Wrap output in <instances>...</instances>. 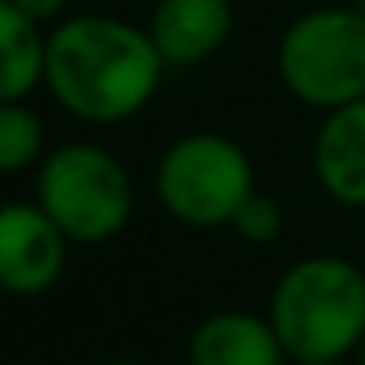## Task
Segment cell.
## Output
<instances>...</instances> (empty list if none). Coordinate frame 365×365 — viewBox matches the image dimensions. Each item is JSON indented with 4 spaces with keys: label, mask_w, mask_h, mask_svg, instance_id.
Masks as SVG:
<instances>
[{
    "label": "cell",
    "mask_w": 365,
    "mask_h": 365,
    "mask_svg": "<svg viewBox=\"0 0 365 365\" xmlns=\"http://www.w3.org/2000/svg\"><path fill=\"white\" fill-rule=\"evenodd\" d=\"M158 200L189 228H224L255 192V169L244 145L224 134H185L161 153L153 173Z\"/></svg>",
    "instance_id": "5b68a950"
},
{
    "label": "cell",
    "mask_w": 365,
    "mask_h": 365,
    "mask_svg": "<svg viewBox=\"0 0 365 365\" xmlns=\"http://www.w3.org/2000/svg\"><path fill=\"white\" fill-rule=\"evenodd\" d=\"M12 0H0V103H24L43 83L48 36Z\"/></svg>",
    "instance_id": "30bf717a"
},
{
    "label": "cell",
    "mask_w": 365,
    "mask_h": 365,
    "mask_svg": "<svg viewBox=\"0 0 365 365\" xmlns=\"http://www.w3.org/2000/svg\"><path fill=\"white\" fill-rule=\"evenodd\" d=\"M103 365H142V361H130V357H110V361H103Z\"/></svg>",
    "instance_id": "5bb4252c"
},
{
    "label": "cell",
    "mask_w": 365,
    "mask_h": 365,
    "mask_svg": "<svg viewBox=\"0 0 365 365\" xmlns=\"http://www.w3.org/2000/svg\"><path fill=\"white\" fill-rule=\"evenodd\" d=\"M165 59L150 32L114 16H75L48 36L43 87L83 122H126L158 95Z\"/></svg>",
    "instance_id": "6da1fadb"
},
{
    "label": "cell",
    "mask_w": 365,
    "mask_h": 365,
    "mask_svg": "<svg viewBox=\"0 0 365 365\" xmlns=\"http://www.w3.org/2000/svg\"><path fill=\"white\" fill-rule=\"evenodd\" d=\"M310 161L326 197L365 208V98L326 114L314 134Z\"/></svg>",
    "instance_id": "52a82bcc"
},
{
    "label": "cell",
    "mask_w": 365,
    "mask_h": 365,
    "mask_svg": "<svg viewBox=\"0 0 365 365\" xmlns=\"http://www.w3.org/2000/svg\"><path fill=\"white\" fill-rule=\"evenodd\" d=\"M36 205L71 244H106L134 216V181L110 150L67 142L40 161Z\"/></svg>",
    "instance_id": "3957f363"
},
{
    "label": "cell",
    "mask_w": 365,
    "mask_h": 365,
    "mask_svg": "<svg viewBox=\"0 0 365 365\" xmlns=\"http://www.w3.org/2000/svg\"><path fill=\"white\" fill-rule=\"evenodd\" d=\"M24 16H32L36 24H48V20H56L59 12L67 9V0H12Z\"/></svg>",
    "instance_id": "4fadbf2b"
},
{
    "label": "cell",
    "mask_w": 365,
    "mask_h": 365,
    "mask_svg": "<svg viewBox=\"0 0 365 365\" xmlns=\"http://www.w3.org/2000/svg\"><path fill=\"white\" fill-rule=\"evenodd\" d=\"M283 341L267 314L220 310L189 334V365H287Z\"/></svg>",
    "instance_id": "9c48e42d"
},
{
    "label": "cell",
    "mask_w": 365,
    "mask_h": 365,
    "mask_svg": "<svg viewBox=\"0 0 365 365\" xmlns=\"http://www.w3.org/2000/svg\"><path fill=\"white\" fill-rule=\"evenodd\" d=\"M150 36L165 67H192L228 43L232 0H158Z\"/></svg>",
    "instance_id": "ba28073f"
},
{
    "label": "cell",
    "mask_w": 365,
    "mask_h": 365,
    "mask_svg": "<svg viewBox=\"0 0 365 365\" xmlns=\"http://www.w3.org/2000/svg\"><path fill=\"white\" fill-rule=\"evenodd\" d=\"M267 318L287 357L334 365L365 341V267L346 255H307L279 275Z\"/></svg>",
    "instance_id": "7a4b0ae2"
},
{
    "label": "cell",
    "mask_w": 365,
    "mask_h": 365,
    "mask_svg": "<svg viewBox=\"0 0 365 365\" xmlns=\"http://www.w3.org/2000/svg\"><path fill=\"white\" fill-rule=\"evenodd\" d=\"M232 228H236V236L247 240V244H271V240H279V232H283V208H279L275 197L255 189L252 197L240 205Z\"/></svg>",
    "instance_id": "7c38bea8"
},
{
    "label": "cell",
    "mask_w": 365,
    "mask_h": 365,
    "mask_svg": "<svg viewBox=\"0 0 365 365\" xmlns=\"http://www.w3.org/2000/svg\"><path fill=\"white\" fill-rule=\"evenodd\" d=\"M279 75L299 103L326 114L365 98V12H302L279 40Z\"/></svg>",
    "instance_id": "277c9868"
},
{
    "label": "cell",
    "mask_w": 365,
    "mask_h": 365,
    "mask_svg": "<svg viewBox=\"0 0 365 365\" xmlns=\"http://www.w3.org/2000/svg\"><path fill=\"white\" fill-rule=\"evenodd\" d=\"M357 365H365V341L357 346Z\"/></svg>",
    "instance_id": "9a60e30c"
},
{
    "label": "cell",
    "mask_w": 365,
    "mask_h": 365,
    "mask_svg": "<svg viewBox=\"0 0 365 365\" xmlns=\"http://www.w3.org/2000/svg\"><path fill=\"white\" fill-rule=\"evenodd\" d=\"M291 365H299V361H291Z\"/></svg>",
    "instance_id": "2e32d148"
},
{
    "label": "cell",
    "mask_w": 365,
    "mask_h": 365,
    "mask_svg": "<svg viewBox=\"0 0 365 365\" xmlns=\"http://www.w3.org/2000/svg\"><path fill=\"white\" fill-rule=\"evenodd\" d=\"M71 240L36 200L0 205V291L43 294L59 283Z\"/></svg>",
    "instance_id": "8992f818"
},
{
    "label": "cell",
    "mask_w": 365,
    "mask_h": 365,
    "mask_svg": "<svg viewBox=\"0 0 365 365\" xmlns=\"http://www.w3.org/2000/svg\"><path fill=\"white\" fill-rule=\"evenodd\" d=\"M43 158V122L24 103H0V177L24 173Z\"/></svg>",
    "instance_id": "8fae6325"
}]
</instances>
